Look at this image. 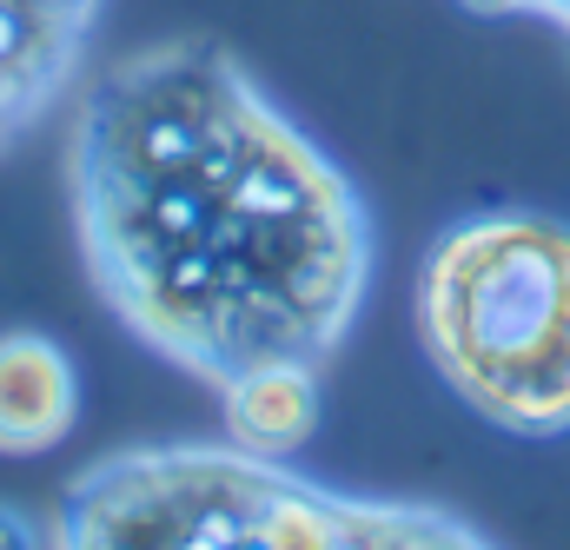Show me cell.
<instances>
[{
	"instance_id": "6da1fadb",
	"label": "cell",
	"mask_w": 570,
	"mask_h": 550,
	"mask_svg": "<svg viewBox=\"0 0 570 550\" xmlns=\"http://www.w3.org/2000/svg\"><path fill=\"white\" fill-rule=\"evenodd\" d=\"M80 266L107 312L206 392L325 365L372 285V219L226 40L100 67L67 139Z\"/></svg>"
},
{
	"instance_id": "7a4b0ae2",
	"label": "cell",
	"mask_w": 570,
	"mask_h": 550,
	"mask_svg": "<svg viewBox=\"0 0 570 550\" xmlns=\"http://www.w3.org/2000/svg\"><path fill=\"white\" fill-rule=\"evenodd\" d=\"M47 544L67 550H431L491 544L425 504L345 498L292 471V458L213 451V444H153L87 464L47 524Z\"/></svg>"
},
{
	"instance_id": "3957f363",
	"label": "cell",
	"mask_w": 570,
	"mask_h": 550,
	"mask_svg": "<svg viewBox=\"0 0 570 550\" xmlns=\"http://www.w3.org/2000/svg\"><path fill=\"white\" fill-rule=\"evenodd\" d=\"M419 338L438 379L518 438L570 431V226L478 213L431 246Z\"/></svg>"
},
{
	"instance_id": "277c9868",
	"label": "cell",
	"mask_w": 570,
	"mask_h": 550,
	"mask_svg": "<svg viewBox=\"0 0 570 550\" xmlns=\"http://www.w3.org/2000/svg\"><path fill=\"white\" fill-rule=\"evenodd\" d=\"M107 0H0V153L80 80Z\"/></svg>"
},
{
	"instance_id": "5b68a950",
	"label": "cell",
	"mask_w": 570,
	"mask_h": 550,
	"mask_svg": "<svg viewBox=\"0 0 570 550\" xmlns=\"http://www.w3.org/2000/svg\"><path fill=\"white\" fill-rule=\"evenodd\" d=\"M80 424V372L47 332H0V458H40Z\"/></svg>"
},
{
	"instance_id": "8992f818",
	"label": "cell",
	"mask_w": 570,
	"mask_h": 550,
	"mask_svg": "<svg viewBox=\"0 0 570 550\" xmlns=\"http://www.w3.org/2000/svg\"><path fill=\"white\" fill-rule=\"evenodd\" d=\"M226 438L253 458H298L318 431V365H259L219 385Z\"/></svg>"
}]
</instances>
